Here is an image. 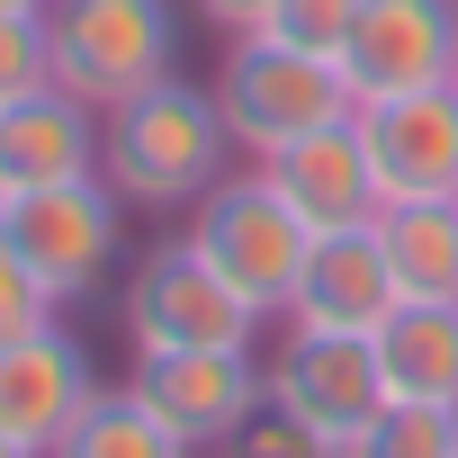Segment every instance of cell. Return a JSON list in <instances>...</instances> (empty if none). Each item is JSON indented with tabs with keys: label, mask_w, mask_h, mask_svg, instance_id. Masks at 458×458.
I'll list each match as a JSON object with an SVG mask.
<instances>
[{
	"label": "cell",
	"mask_w": 458,
	"mask_h": 458,
	"mask_svg": "<svg viewBox=\"0 0 458 458\" xmlns=\"http://www.w3.org/2000/svg\"><path fill=\"white\" fill-rule=\"evenodd\" d=\"M342 458H458V413H449V404H404V395H386Z\"/></svg>",
	"instance_id": "cell-18"
},
{
	"label": "cell",
	"mask_w": 458,
	"mask_h": 458,
	"mask_svg": "<svg viewBox=\"0 0 458 458\" xmlns=\"http://www.w3.org/2000/svg\"><path fill=\"white\" fill-rule=\"evenodd\" d=\"M99 180V108L72 90H37L19 108H0V198Z\"/></svg>",
	"instance_id": "cell-13"
},
{
	"label": "cell",
	"mask_w": 458,
	"mask_h": 458,
	"mask_svg": "<svg viewBox=\"0 0 458 458\" xmlns=\"http://www.w3.org/2000/svg\"><path fill=\"white\" fill-rule=\"evenodd\" d=\"M46 458H189V440H180L135 386H99Z\"/></svg>",
	"instance_id": "cell-17"
},
{
	"label": "cell",
	"mask_w": 458,
	"mask_h": 458,
	"mask_svg": "<svg viewBox=\"0 0 458 458\" xmlns=\"http://www.w3.org/2000/svg\"><path fill=\"white\" fill-rule=\"evenodd\" d=\"M225 162H234V135H225V117H216V90H198L180 72L99 117V180L126 207H144V216L198 207L225 180Z\"/></svg>",
	"instance_id": "cell-1"
},
{
	"label": "cell",
	"mask_w": 458,
	"mask_h": 458,
	"mask_svg": "<svg viewBox=\"0 0 458 458\" xmlns=\"http://www.w3.org/2000/svg\"><path fill=\"white\" fill-rule=\"evenodd\" d=\"M55 90V46H46V10H0V108H19Z\"/></svg>",
	"instance_id": "cell-19"
},
{
	"label": "cell",
	"mask_w": 458,
	"mask_h": 458,
	"mask_svg": "<svg viewBox=\"0 0 458 458\" xmlns=\"http://www.w3.org/2000/svg\"><path fill=\"white\" fill-rule=\"evenodd\" d=\"M37 324H55V297L37 288V270H28L19 243H10V216H0V342H19V333H37Z\"/></svg>",
	"instance_id": "cell-21"
},
{
	"label": "cell",
	"mask_w": 458,
	"mask_h": 458,
	"mask_svg": "<svg viewBox=\"0 0 458 458\" xmlns=\"http://www.w3.org/2000/svg\"><path fill=\"white\" fill-rule=\"evenodd\" d=\"M261 386L288 422H306L333 458L369 431V413L386 404V369H377V342L369 333H306L288 324V342L261 360Z\"/></svg>",
	"instance_id": "cell-7"
},
{
	"label": "cell",
	"mask_w": 458,
	"mask_h": 458,
	"mask_svg": "<svg viewBox=\"0 0 458 458\" xmlns=\"http://www.w3.org/2000/svg\"><path fill=\"white\" fill-rule=\"evenodd\" d=\"M126 386H135L189 449H225V440L270 404L252 342H243V351H135Z\"/></svg>",
	"instance_id": "cell-9"
},
{
	"label": "cell",
	"mask_w": 458,
	"mask_h": 458,
	"mask_svg": "<svg viewBox=\"0 0 458 458\" xmlns=\"http://www.w3.org/2000/svg\"><path fill=\"white\" fill-rule=\"evenodd\" d=\"M377 369H386V395L458 413V306H395L377 324Z\"/></svg>",
	"instance_id": "cell-15"
},
{
	"label": "cell",
	"mask_w": 458,
	"mask_h": 458,
	"mask_svg": "<svg viewBox=\"0 0 458 458\" xmlns=\"http://www.w3.org/2000/svg\"><path fill=\"white\" fill-rule=\"evenodd\" d=\"M351 19H360V0H270V19H261L252 37H279V46H297V55H324V64H342V46H351Z\"/></svg>",
	"instance_id": "cell-20"
},
{
	"label": "cell",
	"mask_w": 458,
	"mask_h": 458,
	"mask_svg": "<svg viewBox=\"0 0 458 458\" xmlns=\"http://www.w3.org/2000/svg\"><path fill=\"white\" fill-rule=\"evenodd\" d=\"M90 395H99L90 351H81L64 324H37V333H19V342H0V431L28 440L37 458L72 431V413H81Z\"/></svg>",
	"instance_id": "cell-12"
},
{
	"label": "cell",
	"mask_w": 458,
	"mask_h": 458,
	"mask_svg": "<svg viewBox=\"0 0 458 458\" xmlns=\"http://www.w3.org/2000/svg\"><path fill=\"white\" fill-rule=\"evenodd\" d=\"M404 306L395 270H386V243H377V225H342V234H315L306 270H297V297H288V324L306 333H369Z\"/></svg>",
	"instance_id": "cell-11"
},
{
	"label": "cell",
	"mask_w": 458,
	"mask_h": 458,
	"mask_svg": "<svg viewBox=\"0 0 458 458\" xmlns=\"http://www.w3.org/2000/svg\"><path fill=\"white\" fill-rule=\"evenodd\" d=\"M449 72H458V0H360L342 46L351 108L395 90H440Z\"/></svg>",
	"instance_id": "cell-10"
},
{
	"label": "cell",
	"mask_w": 458,
	"mask_h": 458,
	"mask_svg": "<svg viewBox=\"0 0 458 458\" xmlns=\"http://www.w3.org/2000/svg\"><path fill=\"white\" fill-rule=\"evenodd\" d=\"M198 19H216L225 37H252V28L270 19V0H198Z\"/></svg>",
	"instance_id": "cell-23"
},
{
	"label": "cell",
	"mask_w": 458,
	"mask_h": 458,
	"mask_svg": "<svg viewBox=\"0 0 458 458\" xmlns=\"http://www.w3.org/2000/svg\"><path fill=\"white\" fill-rule=\"evenodd\" d=\"M0 458H37V449H28V440H10V431H0Z\"/></svg>",
	"instance_id": "cell-24"
},
{
	"label": "cell",
	"mask_w": 458,
	"mask_h": 458,
	"mask_svg": "<svg viewBox=\"0 0 458 458\" xmlns=\"http://www.w3.org/2000/svg\"><path fill=\"white\" fill-rule=\"evenodd\" d=\"M225 458H333V449H324L306 422H288L279 404H261V413H252L234 440H225Z\"/></svg>",
	"instance_id": "cell-22"
},
{
	"label": "cell",
	"mask_w": 458,
	"mask_h": 458,
	"mask_svg": "<svg viewBox=\"0 0 458 458\" xmlns=\"http://www.w3.org/2000/svg\"><path fill=\"white\" fill-rule=\"evenodd\" d=\"M46 46H55V90L90 99L99 117L180 72L171 0H46Z\"/></svg>",
	"instance_id": "cell-3"
},
{
	"label": "cell",
	"mask_w": 458,
	"mask_h": 458,
	"mask_svg": "<svg viewBox=\"0 0 458 458\" xmlns=\"http://www.w3.org/2000/svg\"><path fill=\"white\" fill-rule=\"evenodd\" d=\"M377 243H386L404 306H458V198L377 207Z\"/></svg>",
	"instance_id": "cell-16"
},
{
	"label": "cell",
	"mask_w": 458,
	"mask_h": 458,
	"mask_svg": "<svg viewBox=\"0 0 458 458\" xmlns=\"http://www.w3.org/2000/svg\"><path fill=\"white\" fill-rule=\"evenodd\" d=\"M0 10H46V0H0Z\"/></svg>",
	"instance_id": "cell-25"
},
{
	"label": "cell",
	"mask_w": 458,
	"mask_h": 458,
	"mask_svg": "<svg viewBox=\"0 0 458 458\" xmlns=\"http://www.w3.org/2000/svg\"><path fill=\"white\" fill-rule=\"evenodd\" d=\"M261 171H270V189L315 225V234L377 225V180H369V144H360L351 117H342V126H315V135H297V144H279Z\"/></svg>",
	"instance_id": "cell-14"
},
{
	"label": "cell",
	"mask_w": 458,
	"mask_h": 458,
	"mask_svg": "<svg viewBox=\"0 0 458 458\" xmlns=\"http://www.w3.org/2000/svg\"><path fill=\"white\" fill-rule=\"evenodd\" d=\"M207 90H216V117H225V135H234V153H252V162H270L279 144H297V135L351 117L342 64L297 55V46H279V37H234Z\"/></svg>",
	"instance_id": "cell-4"
},
{
	"label": "cell",
	"mask_w": 458,
	"mask_h": 458,
	"mask_svg": "<svg viewBox=\"0 0 458 458\" xmlns=\"http://www.w3.org/2000/svg\"><path fill=\"white\" fill-rule=\"evenodd\" d=\"M117 207H126V198H117L108 180H64V189L0 198L19 261L37 270V288H46L55 306L108 288V261H117V243H126V216H117Z\"/></svg>",
	"instance_id": "cell-6"
},
{
	"label": "cell",
	"mask_w": 458,
	"mask_h": 458,
	"mask_svg": "<svg viewBox=\"0 0 458 458\" xmlns=\"http://www.w3.org/2000/svg\"><path fill=\"white\" fill-rule=\"evenodd\" d=\"M449 81H458V72H449Z\"/></svg>",
	"instance_id": "cell-26"
},
{
	"label": "cell",
	"mask_w": 458,
	"mask_h": 458,
	"mask_svg": "<svg viewBox=\"0 0 458 458\" xmlns=\"http://www.w3.org/2000/svg\"><path fill=\"white\" fill-rule=\"evenodd\" d=\"M117 324H126L135 351H243L261 315L207 270V252H198L189 234H162V243L126 270Z\"/></svg>",
	"instance_id": "cell-5"
},
{
	"label": "cell",
	"mask_w": 458,
	"mask_h": 458,
	"mask_svg": "<svg viewBox=\"0 0 458 458\" xmlns=\"http://www.w3.org/2000/svg\"><path fill=\"white\" fill-rule=\"evenodd\" d=\"M351 126H360V144H369L377 207L458 198V81H440V90H395V99H360Z\"/></svg>",
	"instance_id": "cell-8"
},
{
	"label": "cell",
	"mask_w": 458,
	"mask_h": 458,
	"mask_svg": "<svg viewBox=\"0 0 458 458\" xmlns=\"http://www.w3.org/2000/svg\"><path fill=\"white\" fill-rule=\"evenodd\" d=\"M180 234L207 252V270L234 288L252 315H288L297 270H306V252H315V225L270 189V171H261V162H252V171H225V180L189 207Z\"/></svg>",
	"instance_id": "cell-2"
}]
</instances>
